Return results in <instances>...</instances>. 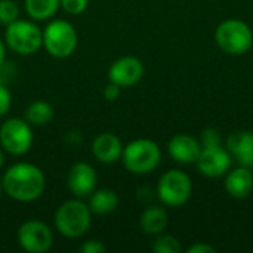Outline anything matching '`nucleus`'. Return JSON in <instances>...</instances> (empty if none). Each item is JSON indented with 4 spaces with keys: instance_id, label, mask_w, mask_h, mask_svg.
I'll return each mask as SVG.
<instances>
[{
    "instance_id": "nucleus-1",
    "label": "nucleus",
    "mask_w": 253,
    "mask_h": 253,
    "mask_svg": "<svg viewBox=\"0 0 253 253\" xmlns=\"http://www.w3.org/2000/svg\"><path fill=\"white\" fill-rule=\"evenodd\" d=\"M3 193L10 199L30 203L42 197L46 188V176L43 170L30 162H18L7 168L1 178Z\"/></svg>"
},
{
    "instance_id": "nucleus-25",
    "label": "nucleus",
    "mask_w": 253,
    "mask_h": 253,
    "mask_svg": "<svg viewBox=\"0 0 253 253\" xmlns=\"http://www.w3.org/2000/svg\"><path fill=\"white\" fill-rule=\"evenodd\" d=\"M221 145V133L215 129H206L202 133V147Z\"/></svg>"
},
{
    "instance_id": "nucleus-26",
    "label": "nucleus",
    "mask_w": 253,
    "mask_h": 253,
    "mask_svg": "<svg viewBox=\"0 0 253 253\" xmlns=\"http://www.w3.org/2000/svg\"><path fill=\"white\" fill-rule=\"evenodd\" d=\"M105 245L99 240H87L80 246L82 253H104L105 252Z\"/></svg>"
},
{
    "instance_id": "nucleus-7",
    "label": "nucleus",
    "mask_w": 253,
    "mask_h": 253,
    "mask_svg": "<svg viewBox=\"0 0 253 253\" xmlns=\"http://www.w3.org/2000/svg\"><path fill=\"white\" fill-rule=\"evenodd\" d=\"M193 193L191 178L178 169H172L165 172L156 188V194L165 206L169 208H181L184 206Z\"/></svg>"
},
{
    "instance_id": "nucleus-11",
    "label": "nucleus",
    "mask_w": 253,
    "mask_h": 253,
    "mask_svg": "<svg viewBox=\"0 0 253 253\" xmlns=\"http://www.w3.org/2000/svg\"><path fill=\"white\" fill-rule=\"evenodd\" d=\"M144 76V64L136 56H122L108 68V79L122 89L136 84Z\"/></svg>"
},
{
    "instance_id": "nucleus-22",
    "label": "nucleus",
    "mask_w": 253,
    "mask_h": 253,
    "mask_svg": "<svg viewBox=\"0 0 253 253\" xmlns=\"http://www.w3.org/2000/svg\"><path fill=\"white\" fill-rule=\"evenodd\" d=\"M19 16V7L13 0H0V24L9 25Z\"/></svg>"
},
{
    "instance_id": "nucleus-31",
    "label": "nucleus",
    "mask_w": 253,
    "mask_h": 253,
    "mask_svg": "<svg viewBox=\"0 0 253 253\" xmlns=\"http://www.w3.org/2000/svg\"><path fill=\"white\" fill-rule=\"evenodd\" d=\"M1 196H3V187H1V181H0V199H1Z\"/></svg>"
},
{
    "instance_id": "nucleus-16",
    "label": "nucleus",
    "mask_w": 253,
    "mask_h": 253,
    "mask_svg": "<svg viewBox=\"0 0 253 253\" xmlns=\"http://www.w3.org/2000/svg\"><path fill=\"white\" fill-rule=\"evenodd\" d=\"M227 150L234 159L246 166H253V133L248 130H237L227 138Z\"/></svg>"
},
{
    "instance_id": "nucleus-2",
    "label": "nucleus",
    "mask_w": 253,
    "mask_h": 253,
    "mask_svg": "<svg viewBox=\"0 0 253 253\" xmlns=\"http://www.w3.org/2000/svg\"><path fill=\"white\" fill-rule=\"evenodd\" d=\"M56 231L67 239H79L87 233L92 224V211L82 199H70L61 203L55 212Z\"/></svg>"
},
{
    "instance_id": "nucleus-30",
    "label": "nucleus",
    "mask_w": 253,
    "mask_h": 253,
    "mask_svg": "<svg viewBox=\"0 0 253 253\" xmlns=\"http://www.w3.org/2000/svg\"><path fill=\"white\" fill-rule=\"evenodd\" d=\"M3 165H4V154H3V148L0 147V169L3 168Z\"/></svg>"
},
{
    "instance_id": "nucleus-6",
    "label": "nucleus",
    "mask_w": 253,
    "mask_h": 253,
    "mask_svg": "<svg viewBox=\"0 0 253 253\" xmlns=\"http://www.w3.org/2000/svg\"><path fill=\"white\" fill-rule=\"evenodd\" d=\"M4 43L12 52L28 56L36 53L43 46V33L36 22L18 18L6 25Z\"/></svg>"
},
{
    "instance_id": "nucleus-27",
    "label": "nucleus",
    "mask_w": 253,
    "mask_h": 253,
    "mask_svg": "<svg viewBox=\"0 0 253 253\" xmlns=\"http://www.w3.org/2000/svg\"><path fill=\"white\" fill-rule=\"evenodd\" d=\"M216 248H213L212 245L209 243H203V242H199V243H194L191 245L188 249H187V253H216Z\"/></svg>"
},
{
    "instance_id": "nucleus-17",
    "label": "nucleus",
    "mask_w": 253,
    "mask_h": 253,
    "mask_svg": "<svg viewBox=\"0 0 253 253\" xmlns=\"http://www.w3.org/2000/svg\"><path fill=\"white\" fill-rule=\"evenodd\" d=\"M168 222H169V218H168L166 209L163 206H157V205L145 208L139 218V227H141L142 233L147 236L162 234L166 230Z\"/></svg>"
},
{
    "instance_id": "nucleus-9",
    "label": "nucleus",
    "mask_w": 253,
    "mask_h": 253,
    "mask_svg": "<svg viewBox=\"0 0 253 253\" xmlns=\"http://www.w3.org/2000/svg\"><path fill=\"white\" fill-rule=\"evenodd\" d=\"M16 240L25 252L44 253L53 246V231L42 221L28 219L18 228Z\"/></svg>"
},
{
    "instance_id": "nucleus-10",
    "label": "nucleus",
    "mask_w": 253,
    "mask_h": 253,
    "mask_svg": "<svg viewBox=\"0 0 253 253\" xmlns=\"http://www.w3.org/2000/svg\"><path fill=\"white\" fill-rule=\"evenodd\" d=\"M199 172L206 178H219L227 175L231 168V154L221 145L202 147L200 156L196 162Z\"/></svg>"
},
{
    "instance_id": "nucleus-3",
    "label": "nucleus",
    "mask_w": 253,
    "mask_h": 253,
    "mask_svg": "<svg viewBox=\"0 0 253 253\" xmlns=\"http://www.w3.org/2000/svg\"><path fill=\"white\" fill-rule=\"evenodd\" d=\"M122 163L133 175H148L162 162V150L157 142L139 138L123 147Z\"/></svg>"
},
{
    "instance_id": "nucleus-28",
    "label": "nucleus",
    "mask_w": 253,
    "mask_h": 253,
    "mask_svg": "<svg viewBox=\"0 0 253 253\" xmlns=\"http://www.w3.org/2000/svg\"><path fill=\"white\" fill-rule=\"evenodd\" d=\"M120 90H122L120 86H117V84L110 82V84H107L105 89H104V98L107 101H110V102H114L120 96Z\"/></svg>"
},
{
    "instance_id": "nucleus-19",
    "label": "nucleus",
    "mask_w": 253,
    "mask_h": 253,
    "mask_svg": "<svg viewBox=\"0 0 253 253\" xmlns=\"http://www.w3.org/2000/svg\"><path fill=\"white\" fill-rule=\"evenodd\" d=\"M25 12L33 21H47L58 12L59 0H25Z\"/></svg>"
},
{
    "instance_id": "nucleus-24",
    "label": "nucleus",
    "mask_w": 253,
    "mask_h": 253,
    "mask_svg": "<svg viewBox=\"0 0 253 253\" xmlns=\"http://www.w3.org/2000/svg\"><path fill=\"white\" fill-rule=\"evenodd\" d=\"M12 107V93L10 90L0 82V117L6 116Z\"/></svg>"
},
{
    "instance_id": "nucleus-5",
    "label": "nucleus",
    "mask_w": 253,
    "mask_h": 253,
    "mask_svg": "<svg viewBox=\"0 0 253 253\" xmlns=\"http://www.w3.org/2000/svg\"><path fill=\"white\" fill-rule=\"evenodd\" d=\"M43 33V47L47 53L58 59L71 56L77 47V31L67 19H52Z\"/></svg>"
},
{
    "instance_id": "nucleus-14",
    "label": "nucleus",
    "mask_w": 253,
    "mask_h": 253,
    "mask_svg": "<svg viewBox=\"0 0 253 253\" xmlns=\"http://www.w3.org/2000/svg\"><path fill=\"white\" fill-rule=\"evenodd\" d=\"M122 153H123V144L120 138L111 132L99 133L92 142V154L98 162L104 165L116 163L117 160L122 159Z\"/></svg>"
},
{
    "instance_id": "nucleus-23",
    "label": "nucleus",
    "mask_w": 253,
    "mask_h": 253,
    "mask_svg": "<svg viewBox=\"0 0 253 253\" xmlns=\"http://www.w3.org/2000/svg\"><path fill=\"white\" fill-rule=\"evenodd\" d=\"M59 3L61 7L70 15H80L89 6V0H59Z\"/></svg>"
},
{
    "instance_id": "nucleus-15",
    "label": "nucleus",
    "mask_w": 253,
    "mask_h": 253,
    "mask_svg": "<svg viewBox=\"0 0 253 253\" xmlns=\"http://www.w3.org/2000/svg\"><path fill=\"white\" fill-rule=\"evenodd\" d=\"M224 187L230 197L239 200L246 199L253 191V173L246 166H240L233 170H228Z\"/></svg>"
},
{
    "instance_id": "nucleus-8",
    "label": "nucleus",
    "mask_w": 253,
    "mask_h": 253,
    "mask_svg": "<svg viewBox=\"0 0 253 253\" xmlns=\"http://www.w3.org/2000/svg\"><path fill=\"white\" fill-rule=\"evenodd\" d=\"M34 142L31 125L21 117H12L0 126V147L12 156H24Z\"/></svg>"
},
{
    "instance_id": "nucleus-21",
    "label": "nucleus",
    "mask_w": 253,
    "mask_h": 253,
    "mask_svg": "<svg viewBox=\"0 0 253 253\" xmlns=\"http://www.w3.org/2000/svg\"><path fill=\"white\" fill-rule=\"evenodd\" d=\"M153 251L156 253H179L182 252V245L176 237L162 233L154 240Z\"/></svg>"
},
{
    "instance_id": "nucleus-12",
    "label": "nucleus",
    "mask_w": 253,
    "mask_h": 253,
    "mask_svg": "<svg viewBox=\"0 0 253 253\" xmlns=\"http://www.w3.org/2000/svg\"><path fill=\"white\" fill-rule=\"evenodd\" d=\"M98 184V175L92 165L86 162H76L67 176L68 190L79 199L90 196Z\"/></svg>"
},
{
    "instance_id": "nucleus-4",
    "label": "nucleus",
    "mask_w": 253,
    "mask_h": 253,
    "mask_svg": "<svg viewBox=\"0 0 253 253\" xmlns=\"http://www.w3.org/2000/svg\"><path fill=\"white\" fill-rule=\"evenodd\" d=\"M215 42L228 55H245L253 47V33L242 19H225L216 27Z\"/></svg>"
},
{
    "instance_id": "nucleus-18",
    "label": "nucleus",
    "mask_w": 253,
    "mask_h": 253,
    "mask_svg": "<svg viewBox=\"0 0 253 253\" xmlns=\"http://www.w3.org/2000/svg\"><path fill=\"white\" fill-rule=\"evenodd\" d=\"M117 205H119V197L113 190L102 188V190H96L90 194L89 208H90L92 213L108 215L116 211Z\"/></svg>"
},
{
    "instance_id": "nucleus-13",
    "label": "nucleus",
    "mask_w": 253,
    "mask_h": 253,
    "mask_svg": "<svg viewBox=\"0 0 253 253\" xmlns=\"http://www.w3.org/2000/svg\"><path fill=\"white\" fill-rule=\"evenodd\" d=\"M202 151V142L188 133H178L175 135L168 144L169 156L182 165L196 163Z\"/></svg>"
},
{
    "instance_id": "nucleus-29",
    "label": "nucleus",
    "mask_w": 253,
    "mask_h": 253,
    "mask_svg": "<svg viewBox=\"0 0 253 253\" xmlns=\"http://www.w3.org/2000/svg\"><path fill=\"white\" fill-rule=\"evenodd\" d=\"M6 43L0 39V68H1V65L4 64V59H6Z\"/></svg>"
},
{
    "instance_id": "nucleus-20",
    "label": "nucleus",
    "mask_w": 253,
    "mask_h": 253,
    "mask_svg": "<svg viewBox=\"0 0 253 253\" xmlns=\"http://www.w3.org/2000/svg\"><path fill=\"white\" fill-rule=\"evenodd\" d=\"M53 107L46 101H33L24 113V119L31 126H44L53 119Z\"/></svg>"
}]
</instances>
